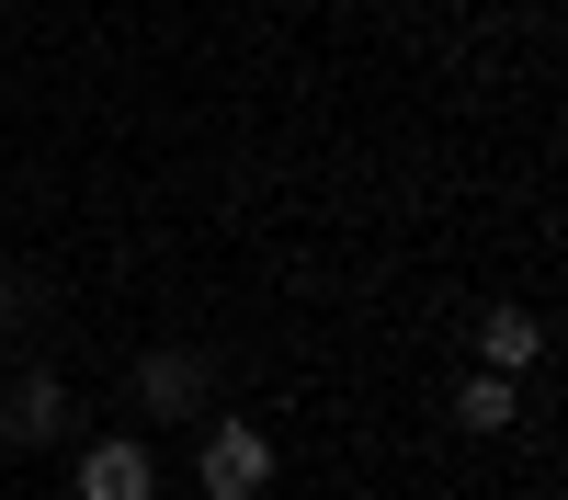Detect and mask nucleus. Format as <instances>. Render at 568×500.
Listing matches in <instances>:
<instances>
[{"instance_id": "obj_6", "label": "nucleus", "mask_w": 568, "mask_h": 500, "mask_svg": "<svg viewBox=\"0 0 568 500\" xmlns=\"http://www.w3.org/2000/svg\"><path fill=\"white\" fill-rule=\"evenodd\" d=\"M511 409H524V398H511V376H489V364L455 387V421H466V432H511Z\"/></svg>"}, {"instance_id": "obj_5", "label": "nucleus", "mask_w": 568, "mask_h": 500, "mask_svg": "<svg viewBox=\"0 0 568 500\" xmlns=\"http://www.w3.org/2000/svg\"><path fill=\"white\" fill-rule=\"evenodd\" d=\"M535 353H546V318L535 307H478V364H489V376H524Z\"/></svg>"}, {"instance_id": "obj_1", "label": "nucleus", "mask_w": 568, "mask_h": 500, "mask_svg": "<svg viewBox=\"0 0 568 500\" xmlns=\"http://www.w3.org/2000/svg\"><path fill=\"white\" fill-rule=\"evenodd\" d=\"M205 398H216V353H194V341L136 353V409L149 421H205Z\"/></svg>"}, {"instance_id": "obj_3", "label": "nucleus", "mask_w": 568, "mask_h": 500, "mask_svg": "<svg viewBox=\"0 0 568 500\" xmlns=\"http://www.w3.org/2000/svg\"><path fill=\"white\" fill-rule=\"evenodd\" d=\"M194 478H205L216 500H262V489H273V443H262V421H205V432H194Z\"/></svg>"}, {"instance_id": "obj_2", "label": "nucleus", "mask_w": 568, "mask_h": 500, "mask_svg": "<svg viewBox=\"0 0 568 500\" xmlns=\"http://www.w3.org/2000/svg\"><path fill=\"white\" fill-rule=\"evenodd\" d=\"M69 432H80L69 376H45V364H34V376L0 387V443H12V455H45V443H69Z\"/></svg>"}, {"instance_id": "obj_4", "label": "nucleus", "mask_w": 568, "mask_h": 500, "mask_svg": "<svg viewBox=\"0 0 568 500\" xmlns=\"http://www.w3.org/2000/svg\"><path fill=\"white\" fill-rule=\"evenodd\" d=\"M80 500H160V467H149V443H136V432H103V443H80Z\"/></svg>"}]
</instances>
